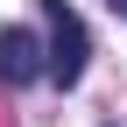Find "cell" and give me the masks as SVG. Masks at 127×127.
Instances as JSON below:
<instances>
[{"label":"cell","mask_w":127,"mask_h":127,"mask_svg":"<svg viewBox=\"0 0 127 127\" xmlns=\"http://www.w3.org/2000/svg\"><path fill=\"white\" fill-rule=\"evenodd\" d=\"M42 21H50V78L57 85H78L85 78V57H92V35H85V21H78V7L71 0H42Z\"/></svg>","instance_id":"6da1fadb"},{"label":"cell","mask_w":127,"mask_h":127,"mask_svg":"<svg viewBox=\"0 0 127 127\" xmlns=\"http://www.w3.org/2000/svg\"><path fill=\"white\" fill-rule=\"evenodd\" d=\"M42 71H50L42 42L28 35V28H0V78H7V85H35Z\"/></svg>","instance_id":"7a4b0ae2"},{"label":"cell","mask_w":127,"mask_h":127,"mask_svg":"<svg viewBox=\"0 0 127 127\" xmlns=\"http://www.w3.org/2000/svg\"><path fill=\"white\" fill-rule=\"evenodd\" d=\"M106 7H113V14H127V0H106Z\"/></svg>","instance_id":"3957f363"}]
</instances>
